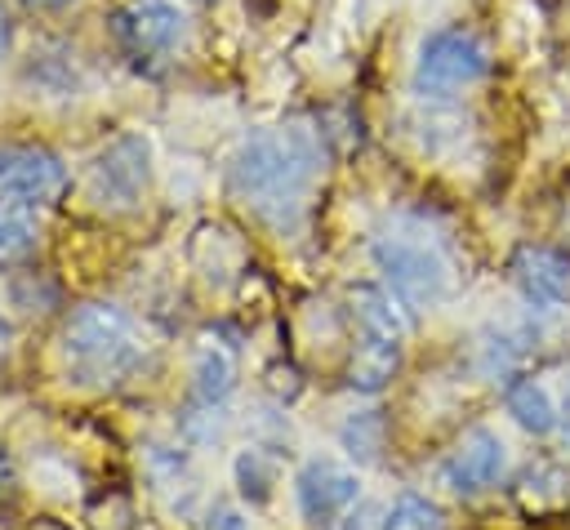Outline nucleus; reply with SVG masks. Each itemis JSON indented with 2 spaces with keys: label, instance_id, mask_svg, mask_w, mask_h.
<instances>
[{
  "label": "nucleus",
  "instance_id": "obj_14",
  "mask_svg": "<svg viewBox=\"0 0 570 530\" xmlns=\"http://www.w3.org/2000/svg\"><path fill=\"white\" fill-rule=\"evenodd\" d=\"M508 414H512L525 432H534V436H548V432L557 428V405H552L548 387L534 383V379L508 383Z\"/></svg>",
  "mask_w": 570,
  "mask_h": 530
},
{
  "label": "nucleus",
  "instance_id": "obj_20",
  "mask_svg": "<svg viewBox=\"0 0 570 530\" xmlns=\"http://www.w3.org/2000/svg\"><path fill=\"white\" fill-rule=\"evenodd\" d=\"M200 530H249V521H245L240 508H232V503H214Z\"/></svg>",
  "mask_w": 570,
  "mask_h": 530
},
{
  "label": "nucleus",
  "instance_id": "obj_9",
  "mask_svg": "<svg viewBox=\"0 0 570 530\" xmlns=\"http://www.w3.org/2000/svg\"><path fill=\"white\" fill-rule=\"evenodd\" d=\"M508 468V450L503 441L490 432V428H472L445 459V481L459 490V494H476V490H490Z\"/></svg>",
  "mask_w": 570,
  "mask_h": 530
},
{
  "label": "nucleus",
  "instance_id": "obj_7",
  "mask_svg": "<svg viewBox=\"0 0 570 530\" xmlns=\"http://www.w3.org/2000/svg\"><path fill=\"white\" fill-rule=\"evenodd\" d=\"M512 281L534 307L570 303V254L552 245H521L512 254Z\"/></svg>",
  "mask_w": 570,
  "mask_h": 530
},
{
  "label": "nucleus",
  "instance_id": "obj_11",
  "mask_svg": "<svg viewBox=\"0 0 570 530\" xmlns=\"http://www.w3.org/2000/svg\"><path fill=\"white\" fill-rule=\"evenodd\" d=\"M347 303H352V316L361 321L365 334L387 338V343H401L410 334V307L387 285H352Z\"/></svg>",
  "mask_w": 570,
  "mask_h": 530
},
{
  "label": "nucleus",
  "instance_id": "obj_16",
  "mask_svg": "<svg viewBox=\"0 0 570 530\" xmlns=\"http://www.w3.org/2000/svg\"><path fill=\"white\" fill-rule=\"evenodd\" d=\"M36 241V223L27 205L0 200V258H22Z\"/></svg>",
  "mask_w": 570,
  "mask_h": 530
},
{
  "label": "nucleus",
  "instance_id": "obj_6",
  "mask_svg": "<svg viewBox=\"0 0 570 530\" xmlns=\"http://www.w3.org/2000/svg\"><path fill=\"white\" fill-rule=\"evenodd\" d=\"M67 187V169L49 147L36 143H4L0 147V196L13 205H49Z\"/></svg>",
  "mask_w": 570,
  "mask_h": 530
},
{
  "label": "nucleus",
  "instance_id": "obj_4",
  "mask_svg": "<svg viewBox=\"0 0 570 530\" xmlns=\"http://www.w3.org/2000/svg\"><path fill=\"white\" fill-rule=\"evenodd\" d=\"M485 49L472 31L463 27H441L419 45V62H414V85L423 94H454L472 80L485 76Z\"/></svg>",
  "mask_w": 570,
  "mask_h": 530
},
{
  "label": "nucleus",
  "instance_id": "obj_15",
  "mask_svg": "<svg viewBox=\"0 0 570 530\" xmlns=\"http://www.w3.org/2000/svg\"><path fill=\"white\" fill-rule=\"evenodd\" d=\"M383 530H445V512L423 494H401L387 508Z\"/></svg>",
  "mask_w": 570,
  "mask_h": 530
},
{
  "label": "nucleus",
  "instance_id": "obj_13",
  "mask_svg": "<svg viewBox=\"0 0 570 530\" xmlns=\"http://www.w3.org/2000/svg\"><path fill=\"white\" fill-rule=\"evenodd\" d=\"M396 365H401V343H387V338L365 334V343H361V347L352 352V361H347V383H352L356 392H383V387L392 383Z\"/></svg>",
  "mask_w": 570,
  "mask_h": 530
},
{
  "label": "nucleus",
  "instance_id": "obj_17",
  "mask_svg": "<svg viewBox=\"0 0 570 530\" xmlns=\"http://www.w3.org/2000/svg\"><path fill=\"white\" fill-rule=\"evenodd\" d=\"M343 445H347V454L352 459H379V450H383V414L379 410H361V414H352L347 423H343Z\"/></svg>",
  "mask_w": 570,
  "mask_h": 530
},
{
  "label": "nucleus",
  "instance_id": "obj_24",
  "mask_svg": "<svg viewBox=\"0 0 570 530\" xmlns=\"http://www.w3.org/2000/svg\"><path fill=\"white\" fill-rule=\"evenodd\" d=\"M0 200H4V196H0Z\"/></svg>",
  "mask_w": 570,
  "mask_h": 530
},
{
  "label": "nucleus",
  "instance_id": "obj_2",
  "mask_svg": "<svg viewBox=\"0 0 570 530\" xmlns=\"http://www.w3.org/2000/svg\"><path fill=\"white\" fill-rule=\"evenodd\" d=\"M62 356L71 365L76 379L111 387L120 379H129L142 361V334L134 325V316L116 303H80L67 325H62Z\"/></svg>",
  "mask_w": 570,
  "mask_h": 530
},
{
  "label": "nucleus",
  "instance_id": "obj_8",
  "mask_svg": "<svg viewBox=\"0 0 570 530\" xmlns=\"http://www.w3.org/2000/svg\"><path fill=\"white\" fill-rule=\"evenodd\" d=\"M294 490H298V508H303L307 521H330V517H338L343 508L356 503L361 481H356L352 468H343L334 459H312V463H303Z\"/></svg>",
  "mask_w": 570,
  "mask_h": 530
},
{
  "label": "nucleus",
  "instance_id": "obj_1",
  "mask_svg": "<svg viewBox=\"0 0 570 530\" xmlns=\"http://www.w3.org/2000/svg\"><path fill=\"white\" fill-rule=\"evenodd\" d=\"M325 169V138L294 120L267 134H254L232 160V192L267 223L285 227L298 218L312 183Z\"/></svg>",
  "mask_w": 570,
  "mask_h": 530
},
{
  "label": "nucleus",
  "instance_id": "obj_18",
  "mask_svg": "<svg viewBox=\"0 0 570 530\" xmlns=\"http://www.w3.org/2000/svg\"><path fill=\"white\" fill-rule=\"evenodd\" d=\"M272 481H276V472H272V463H267L263 450H240L236 454V485H240L245 499L263 503L272 494Z\"/></svg>",
  "mask_w": 570,
  "mask_h": 530
},
{
  "label": "nucleus",
  "instance_id": "obj_3",
  "mask_svg": "<svg viewBox=\"0 0 570 530\" xmlns=\"http://www.w3.org/2000/svg\"><path fill=\"white\" fill-rule=\"evenodd\" d=\"M374 267L383 272V285L410 307H436L450 289V263L436 241H428L419 227H392L374 236Z\"/></svg>",
  "mask_w": 570,
  "mask_h": 530
},
{
  "label": "nucleus",
  "instance_id": "obj_12",
  "mask_svg": "<svg viewBox=\"0 0 570 530\" xmlns=\"http://www.w3.org/2000/svg\"><path fill=\"white\" fill-rule=\"evenodd\" d=\"M232 387H236V347L223 338H205L191 361V396L200 405H218L227 401Z\"/></svg>",
  "mask_w": 570,
  "mask_h": 530
},
{
  "label": "nucleus",
  "instance_id": "obj_10",
  "mask_svg": "<svg viewBox=\"0 0 570 530\" xmlns=\"http://www.w3.org/2000/svg\"><path fill=\"white\" fill-rule=\"evenodd\" d=\"M116 36L134 53H165L183 36V18L169 0H134L129 9L116 13Z\"/></svg>",
  "mask_w": 570,
  "mask_h": 530
},
{
  "label": "nucleus",
  "instance_id": "obj_19",
  "mask_svg": "<svg viewBox=\"0 0 570 530\" xmlns=\"http://www.w3.org/2000/svg\"><path fill=\"white\" fill-rule=\"evenodd\" d=\"M321 530H383V512L370 508V503H352V508H343L338 517L321 521Z\"/></svg>",
  "mask_w": 570,
  "mask_h": 530
},
{
  "label": "nucleus",
  "instance_id": "obj_5",
  "mask_svg": "<svg viewBox=\"0 0 570 530\" xmlns=\"http://www.w3.org/2000/svg\"><path fill=\"white\" fill-rule=\"evenodd\" d=\"M151 183V147L142 134H116L89 165V192L107 209H134Z\"/></svg>",
  "mask_w": 570,
  "mask_h": 530
},
{
  "label": "nucleus",
  "instance_id": "obj_23",
  "mask_svg": "<svg viewBox=\"0 0 570 530\" xmlns=\"http://www.w3.org/2000/svg\"><path fill=\"white\" fill-rule=\"evenodd\" d=\"M191 4H214V0H191Z\"/></svg>",
  "mask_w": 570,
  "mask_h": 530
},
{
  "label": "nucleus",
  "instance_id": "obj_22",
  "mask_svg": "<svg viewBox=\"0 0 570 530\" xmlns=\"http://www.w3.org/2000/svg\"><path fill=\"white\" fill-rule=\"evenodd\" d=\"M31 4H40V9H62V4H71V0H31Z\"/></svg>",
  "mask_w": 570,
  "mask_h": 530
},
{
  "label": "nucleus",
  "instance_id": "obj_21",
  "mask_svg": "<svg viewBox=\"0 0 570 530\" xmlns=\"http://www.w3.org/2000/svg\"><path fill=\"white\" fill-rule=\"evenodd\" d=\"M9 40H13V22H9V13H4V4H0V58L9 53Z\"/></svg>",
  "mask_w": 570,
  "mask_h": 530
}]
</instances>
